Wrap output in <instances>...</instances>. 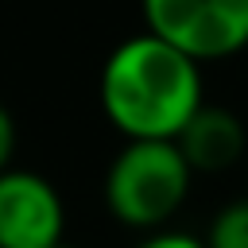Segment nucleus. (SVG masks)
Wrapping results in <instances>:
<instances>
[{
	"mask_svg": "<svg viewBox=\"0 0 248 248\" xmlns=\"http://www.w3.org/2000/svg\"><path fill=\"white\" fill-rule=\"evenodd\" d=\"M66 232V205L50 178L27 167L0 170V248H54Z\"/></svg>",
	"mask_w": 248,
	"mask_h": 248,
	"instance_id": "nucleus-4",
	"label": "nucleus"
},
{
	"mask_svg": "<svg viewBox=\"0 0 248 248\" xmlns=\"http://www.w3.org/2000/svg\"><path fill=\"white\" fill-rule=\"evenodd\" d=\"M174 143H178V151L194 174H221L244 159L248 132H244V120L236 112H229L221 105H202L182 124Z\"/></svg>",
	"mask_w": 248,
	"mask_h": 248,
	"instance_id": "nucleus-5",
	"label": "nucleus"
},
{
	"mask_svg": "<svg viewBox=\"0 0 248 248\" xmlns=\"http://www.w3.org/2000/svg\"><path fill=\"white\" fill-rule=\"evenodd\" d=\"M202 244L205 248H248V198L225 202L209 217V225L202 232Z\"/></svg>",
	"mask_w": 248,
	"mask_h": 248,
	"instance_id": "nucleus-6",
	"label": "nucleus"
},
{
	"mask_svg": "<svg viewBox=\"0 0 248 248\" xmlns=\"http://www.w3.org/2000/svg\"><path fill=\"white\" fill-rule=\"evenodd\" d=\"M194 170L174 140H128L105 167L101 198L116 225L136 232L167 229L190 198Z\"/></svg>",
	"mask_w": 248,
	"mask_h": 248,
	"instance_id": "nucleus-2",
	"label": "nucleus"
},
{
	"mask_svg": "<svg viewBox=\"0 0 248 248\" xmlns=\"http://www.w3.org/2000/svg\"><path fill=\"white\" fill-rule=\"evenodd\" d=\"M16 120H12V112L4 108V101H0V170L4 167H12V155H16Z\"/></svg>",
	"mask_w": 248,
	"mask_h": 248,
	"instance_id": "nucleus-8",
	"label": "nucleus"
},
{
	"mask_svg": "<svg viewBox=\"0 0 248 248\" xmlns=\"http://www.w3.org/2000/svg\"><path fill=\"white\" fill-rule=\"evenodd\" d=\"M97 101L124 140H174L205 105L202 62L151 31L128 35L101 66Z\"/></svg>",
	"mask_w": 248,
	"mask_h": 248,
	"instance_id": "nucleus-1",
	"label": "nucleus"
},
{
	"mask_svg": "<svg viewBox=\"0 0 248 248\" xmlns=\"http://www.w3.org/2000/svg\"><path fill=\"white\" fill-rule=\"evenodd\" d=\"M136 248H205L202 236L194 232H178V229H155V232H143V240Z\"/></svg>",
	"mask_w": 248,
	"mask_h": 248,
	"instance_id": "nucleus-7",
	"label": "nucleus"
},
{
	"mask_svg": "<svg viewBox=\"0 0 248 248\" xmlns=\"http://www.w3.org/2000/svg\"><path fill=\"white\" fill-rule=\"evenodd\" d=\"M54 248H74V244H66V240H62V244H54Z\"/></svg>",
	"mask_w": 248,
	"mask_h": 248,
	"instance_id": "nucleus-9",
	"label": "nucleus"
},
{
	"mask_svg": "<svg viewBox=\"0 0 248 248\" xmlns=\"http://www.w3.org/2000/svg\"><path fill=\"white\" fill-rule=\"evenodd\" d=\"M143 31L194 62H225L248 50V0H140Z\"/></svg>",
	"mask_w": 248,
	"mask_h": 248,
	"instance_id": "nucleus-3",
	"label": "nucleus"
}]
</instances>
